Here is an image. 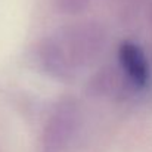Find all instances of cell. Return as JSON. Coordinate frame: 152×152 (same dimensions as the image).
I'll list each match as a JSON object with an SVG mask.
<instances>
[{
	"label": "cell",
	"instance_id": "7a4b0ae2",
	"mask_svg": "<svg viewBox=\"0 0 152 152\" xmlns=\"http://www.w3.org/2000/svg\"><path fill=\"white\" fill-rule=\"evenodd\" d=\"M80 109L72 96H65L50 112L42 136L40 152H64L72 140L78 127Z\"/></svg>",
	"mask_w": 152,
	"mask_h": 152
},
{
	"label": "cell",
	"instance_id": "3957f363",
	"mask_svg": "<svg viewBox=\"0 0 152 152\" xmlns=\"http://www.w3.org/2000/svg\"><path fill=\"white\" fill-rule=\"evenodd\" d=\"M120 65L134 87H145L151 80V68L143 50L133 42H123L118 48Z\"/></svg>",
	"mask_w": 152,
	"mask_h": 152
},
{
	"label": "cell",
	"instance_id": "277c9868",
	"mask_svg": "<svg viewBox=\"0 0 152 152\" xmlns=\"http://www.w3.org/2000/svg\"><path fill=\"white\" fill-rule=\"evenodd\" d=\"M92 0H53V6L56 10L65 15H77L84 12Z\"/></svg>",
	"mask_w": 152,
	"mask_h": 152
},
{
	"label": "cell",
	"instance_id": "6da1fadb",
	"mask_svg": "<svg viewBox=\"0 0 152 152\" xmlns=\"http://www.w3.org/2000/svg\"><path fill=\"white\" fill-rule=\"evenodd\" d=\"M105 43L106 36L101 25L74 24L43 39L36 49V58L49 77L68 81L81 66L99 56Z\"/></svg>",
	"mask_w": 152,
	"mask_h": 152
}]
</instances>
